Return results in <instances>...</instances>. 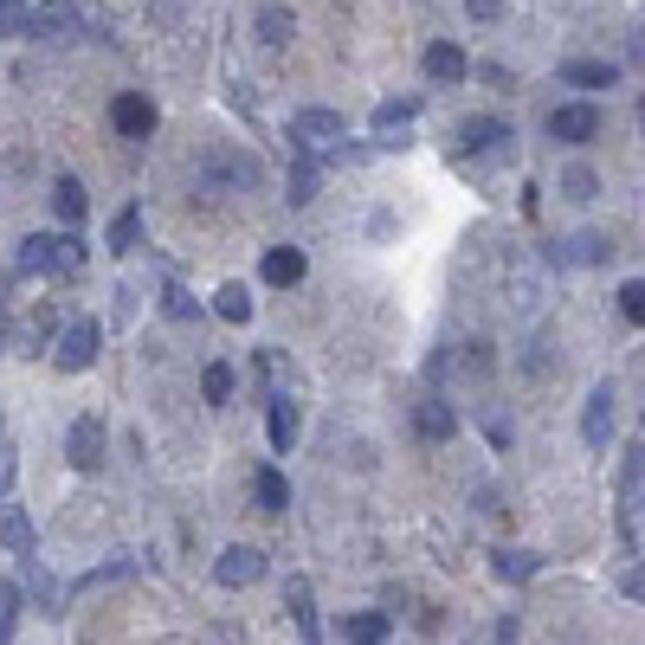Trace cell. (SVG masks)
I'll return each instance as SVG.
<instances>
[{
    "label": "cell",
    "mask_w": 645,
    "mask_h": 645,
    "mask_svg": "<svg viewBox=\"0 0 645 645\" xmlns=\"http://www.w3.org/2000/svg\"><path fill=\"white\" fill-rule=\"evenodd\" d=\"M77 266H84V239L77 232H33L20 246V271H33V278H72Z\"/></svg>",
    "instance_id": "1"
},
{
    "label": "cell",
    "mask_w": 645,
    "mask_h": 645,
    "mask_svg": "<svg viewBox=\"0 0 645 645\" xmlns=\"http://www.w3.org/2000/svg\"><path fill=\"white\" fill-rule=\"evenodd\" d=\"M214 581L220 587H252V581H266V555L252 542H232V549H220V562H214Z\"/></svg>",
    "instance_id": "2"
},
{
    "label": "cell",
    "mask_w": 645,
    "mask_h": 645,
    "mask_svg": "<svg viewBox=\"0 0 645 645\" xmlns=\"http://www.w3.org/2000/svg\"><path fill=\"white\" fill-rule=\"evenodd\" d=\"M97 323H65V336H59V355H52V362H59V368H65V375H84V368H91V362H97Z\"/></svg>",
    "instance_id": "3"
},
{
    "label": "cell",
    "mask_w": 645,
    "mask_h": 645,
    "mask_svg": "<svg viewBox=\"0 0 645 645\" xmlns=\"http://www.w3.org/2000/svg\"><path fill=\"white\" fill-rule=\"evenodd\" d=\"M20 587L39 601V613H45V620H59V613H65V601H72V587H59L52 574L39 569V555H20Z\"/></svg>",
    "instance_id": "4"
},
{
    "label": "cell",
    "mask_w": 645,
    "mask_h": 645,
    "mask_svg": "<svg viewBox=\"0 0 645 645\" xmlns=\"http://www.w3.org/2000/svg\"><path fill=\"white\" fill-rule=\"evenodd\" d=\"M342 129H348V123H342L336 111H298L291 116V143H298V149H330V143H342Z\"/></svg>",
    "instance_id": "5"
},
{
    "label": "cell",
    "mask_w": 645,
    "mask_h": 645,
    "mask_svg": "<svg viewBox=\"0 0 645 645\" xmlns=\"http://www.w3.org/2000/svg\"><path fill=\"white\" fill-rule=\"evenodd\" d=\"M549 136L555 143H594L601 136V111L594 104H562V111H549Z\"/></svg>",
    "instance_id": "6"
},
{
    "label": "cell",
    "mask_w": 645,
    "mask_h": 645,
    "mask_svg": "<svg viewBox=\"0 0 645 645\" xmlns=\"http://www.w3.org/2000/svg\"><path fill=\"white\" fill-rule=\"evenodd\" d=\"M65 458H72L77 471H97L104 465V419H72V433H65Z\"/></svg>",
    "instance_id": "7"
},
{
    "label": "cell",
    "mask_w": 645,
    "mask_h": 645,
    "mask_svg": "<svg viewBox=\"0 0 645 645\" xmlns=\"http://www.w3.org/2000/svg\"><path fill=\"white\" fill-rule=\"evenodd\" d=\"M111 123H116V136H129V143H143V136H149V129H155V104H149V97H143V91H123V97H116V104H111Z\"/></svg>",
    "instance_id": "8"
},
{
    "label": "cell",
    "mask_w": 645,
    "mask_h": 645,
    "mask_svg": "<svg viewBox=\"0 0 645 645\" xmlns=\"http://www.w3.org/2000/svg\"><path fill=\"white\" fill-rule=\"evenodd\" d=\"M33 33L39 39H77L84 33V13H77L72 0H39L33 7Z\"/></svg>",
    "instance_id": "9"
},
{
    "label": "cell",
    "mask_w": 645,
    "mask_h": 645,
    "mask_svg": "<svg viewBox=\"0 0 645 645\" xmlns=\"http://www.w3.org/2000/svg\"><path fill=\"white\" fill-rule=\"evenodd\" d=\"M510 143H517V136H510V123H503V116H471V123L458 129L452 149L458 155H478V149H510Z\"/></svg>",
    "instance_id": "10"
},
{
    "label": "cell",
    "mask_w": 645,
    "mask_h": 645,
    "mask_svg": "<svg viewBox=\"0 0 645 645\" xmlns=\"http://www.w3.org/2000/svg\"><path fill=\"white\" fill-rule=\"evenodd\" d=\"M581 439L594 446V452H607V439H613V387L601 381L594 394H587V414H581Z\"/></svg>",
    "instance_id": "11"
},
{
    "label": "cell",
    "mask_w": 645,
    "mask_h": 645,
    "mask_svg": "<svg viewBox=\"0 0 645 645\" xmlns=\"http://www.w3.org/2000/svg\"><path fill=\"white\" fill-rule=\"evenodd\" d=\"M645 510V446H626L620 458V517H639Z\"/></svg>",
    "instance_id": "12"
},
{
    "label": "cell",
    "mask_w": 645,
    "mask_h": 645,
    "mask_svg": "<svg viewBox=\"0 0 645 645\" xmlns=\"http://www.w3.org/2000/svg\"><path fill=\"white\" fill-rule=\"evenodd\" d=\"M414 433L426 439V446H446V439L458 433L452 400H419V407H414Z\"/></svg>",
    "instance_id": "13"
},
{
    "label": "cell",
    "mask_w": 645,
    "mask_h": 645,
    "mask_svg": "<svg viewBox=\"0 0 645 645\" xmlns=\"http://www.w3.org/2000/svg\"><path fill=\"white\" fill-rule=\"evenodd\" d=\"M284 607H291V620H298V633H304V645H323V620H316V594H310V581L298 574L291 587H284Z\"/></svg>",
    "instance_id": "14"
},
{
    "label": "cell",
    "mask_w": 645,
    "mask_h": 645,
    "mask_svg": "<svg viewBox=\"0 0 645 645\" xmlns=\"http://www.w3.org/2000/svg\"><path fill=\"white\" fill-rule=\"evenodd\" d=\"M549 259H555V266H601V259H613V246L601 232H574L562 246H549Z\"/></svg>",
    "instance_id": "15"
},
{
    "label": "cell",
    "mask_w": 645,
    "mask_h": 645,
    "mask_svg": "<svg viewBox=\"0 0 645 645\" xmlns=\"http://www.w3.org/2000/svg\"><path fill=\"white\" fill-rule=\"evenodd\" d=\"M419 116V97H387L375 111V143L381 149H394V136H407V123Z\"/></svg>",
    "instance_id": "16"
},
{
    "label": "cell",
    "mask_w": 645,
    "mask_h": 645,
    "mask_svg": "<svg viewBox=\"0 0 645 645\" xmlns=\"http://www.w3.org/2000/svg\"><path fill=\"white\" fill-rule=\"evenodd\" d=\"M266 284H278V291H291V284H304V271H310V259L298 252V246H271L266 252Z\"/></svg>",
    "instance_id": "17"
},
{
    "label": "cell",
    "mask_w": 645,
    "mask_h": 645,
    "mask_svg": "<svg viewBox=\"0 0 645 645\" xmlns=\"http://www.w3.org/2000/svg\"><path fill=\"white\" fill-rule=\"evenodd\" d=\"M465 72H471V65H465V52H458L452 39H433V45H426V77H433V84H458Z\"/></svg>",
    "instance_id": "18"
},
{
    "label": "cell",
    "mask_w": 645,
    "mask_h": 645,
    "mask_svg": "<svg viewBox=\"0 0 645 645\" xmlns=\"http://www.w3.org/2000/svg\"><path fill=\"white\" fill-rule=\"evenodd\" d=\"M316 188H323V149H298V168H291V207L316 200Z\"/></svg>",
    "instance_id": "19"
},
{
    "label": "cell",
    "mask_w": 645,
    "mask_h": 645,
    "mask_svg": "<svg viewBox=\"0 0 645 645\" xmlns=\"http://www.w3.org/2000/svg\"><path fill=\"white\" fill-rule=\"evenodd\" d=\"M387 633H394L387 613H348V620H342V639L348 645H387Z\"/></svg>",
    "instance_id": "20"
},
{
    "label": "cell",
    "mask_w": 645,
    "mask_h": 645,
    "mask_svg": "<svg viewBox=\"0 0 645 645\" xmlns=\"http://www.w3.org/2000/svg\"><path fill=\"white\" fill-rule=\"evenodd\" d=\"M535 569H542V555H530V549H497L491 555V574L497 581H517V587L535 581Z\"/></svg>",
    "instance_id": "21"
},
{
    "label": "cell",
    "mask_w": 645,
    "mask_h": 645,
    "mask_svg": "<svg viewBox=\"0 0 645 645\" xmlns=\"http://www.w3.org/2000/svg\"><path fill=\"white\" fill-rule=\"evenodd\" d=\"M613 77L620 72H613L607 59H569V65H562V84H581V91H607Z\"/></svg>",
    "instance_id": "22"
},
{
    "label": "cell",
    "mask_w": 645,
    "mask_h": 645,
    "mask_svg": "<svg viewBox=\"0 0 645 645\" xmlns=\"http://www.w3.org/2000/svg\"><path fill=\"white\" fill-rule=\"evenodd\" d=\"M271 446H278V452H291V446H298V400H291V394H278V400H271Z\"/></svg>",
    "instance_id": "23"
},
{
    "label": "cell",
    "mask_w": 645,
    "mask_h": 645,
    "mask_svg": "<svg viewBox=\"0 0 645 645\" xmlns=\"http://www.w3.org/2000/svg\"><path fill=\"white\" fill-rule=\"evenodd\" d=\"M0 542H7L13 555H33V523H27V510H20V503H7V510H0Z\"/></svg>",
    "instance_id": "24"
},
{
    "label": "cell",
    "mask_w": 645,
    "mask_h": 645,
    "mask_svg": "<svg viewBox=\"0 0 645 645\" xmlns=\"http://www.w3.org/2000/svg\"><path fill=\"white\" fill-rule=\"evenodd\" d=\"M129 574H136V555H116V562H104V569L77 574L72 594H97V587H116V581H129Z\"/></svg>",
    "instance_id": "25"
},
{
    "label": "cell",
    "mask_w": 645,
    "mask_h": 645,
    "mask_svg": "<svg viewBox=\"0 0 645 645\" xmlns=\"http://www.w3.org/2000/svg\"><path fill=\"white\" fill-rule=\"evenodd\" d=\"M136 239H143V207H123V214L111 220V239H104V246L123 259V252H136Z\"/></svg>",
    "instance_id": "26"
},
{
    "label": "cell",
    "mask_w": 645,
    "mask_h": 645,
    "mask_svg": "<svg viewBox=\"0 0 645 645\" xmlns=\"http://www.w3.org/2000/svg\"><path fill=\"white\" fill-rule=\"evenodd\" d=\"M214 316H220V323H252V298H246V284H220V291H214Z\"/></svg>",
    "instance_id": "27"
},
{
    "label": "cell",
    "mask_w": 645,
    "mask_h": 645,
    "mask_svg": "<svg viewBox=\"0 0 645 645\" xmlns=\"http://www.w3.org/2000/svg\"><path fill=\"white\" fill-rule=\"evenodd\" d=\"M252 491H259V510H284V503H291V485H284V471H278V465H259Z\"/></svg>",
    "instance_id": "28"
},
{
    "label": "cell",
    "mask_w": 645,
    "mask_h": 645,
    "mask_svg": "<svg viewBox=\"0 0 645 645\" xmlns=\"http://www.w3.org/2000/svg\"><path fill=\"white\" fill-rule=\"evenodd\" d=\"M52 207H59V220H65V227L84 220V188H77V175H59V181H52Z\"/></svg>",
    "instance_id": "29"
},
{
    "label": "cell",
    "mask_w": 645,
    "mask_h": 645,
    "mask_svg": "<svg viewBox=\"0 0 645 645\" xmlns=\"http://www.w3.org/2000/svg\"><path fill=\"white\" fill-rule=\"evenodd\" d=\"M200 394H207L214 407H227V400H232V368H227V362H207V375H200Z\"/></svg>",
    "instance_id": "30"
},
{
    "label": "cell",
    "mask_w": 645,
    "mask_h": 645,
    "mask_svg": "<svg viewBox=\"0 0 645 645\" xmlns=\"http://www.w3.org/2000/svg\"><path fill=\"white\" fill-rule=\"evenodd\" d=\"M52 330H59V316H52V310L39 304L33 316H27V330H20V348H27V355H39V342L52 336Z\"/></svg>",
    "instance_id": "31"
},
{
    "label": "cell",
    "mask_w": 645,
    "mask_h": 645,
    "mask_svg": "<svg viewBox=\"0 0 645 645\" xmlns=\"http://www.w3.org/2000/svg\"><path fill=\"white\" fill-rule=\"evenodd\" d=\"M20 601H27V587L20 581H0V639L20 626Z\"/></svg>",
    "instance_id": "32"
},
{
    "label": "cell",
    "mask_w": 645,
    "mask_h": 645,
    "mask_svg": "<svg viewBox=\"0 0 645 645\" xmlns=\"http://www.w3.org/2000/svg\"><path fill=\"white\" fill-rule=\"evenodd\" d=\"M33 33V13L20 0H0V39H27Z\"/></svg>",
    "instance_id": "33"
},
{
    "label": "cell",
    "mask_w": 645,
    "mask_h": 645,
    "mask_svg": "<svg viewBox=\"0 0 645 645\" xmlns=\"http://www.w3.org/2000/svg\"><path fill=\"white\" fill-rule=\"evenodd\" d=\"M562 188H569V200H594L601 181H594V168H569V175H562Z\"/></svg>",
    "instance_id": "34"
},
{
    "label": "cell",
    "mask_w": 645,
    "mask_h": 645,
    "mask_svg": "<svg viewBox=\"0 0 645 645\" xmlns=\"http://www.w3.org/2000/svg\"><path fill=\"white\" fill-rule=\"evenodd\" d=\"M620 310H626V323H645V278H633V284L620 291Z\"/></svg>",
    "instance_id": "35"
},
{
    "label": "cell",
    "mask_w": 645,
    "mask_h": 645,
    "mask_svg": "<svg viewBox=\"0 0 645 645\" xmlns=\"http://www.w3.org/2000/svg\"><path fill=\"white\" fill-rule=\"evenodd\" d=\"M162 310H168L175 323H188V316H194V298L181 291V284H168V291H162Z\"/></svg>",
    "instance_id": "36"
},
{
    "label": "cell",
    "mask_w": 645,
    "mask_h": 645,
    "mask_svg": "<svg viewBox=\"0 0 645 645\" xmlns=\"http://www.w3.org/2000/svg\"><path fill=\"white\" fill-rule=\"evenodd\" d=\"M620 594H626V601H645V562H633V569L620 574Z\"/></svg>",
    "instance_id": "37"
},
{
    "label": "cell",
    "mask_w": 645,
    "mask_h": 645,
    "mask_svg": "<svg viewBox=\"0 0 645 645\" xmlns=\"http://www.w3.org/2000/svg\"><path fill=\"white\" fill-rule=\"evenodd\" d=\"M13 478H20V452H13V446H0V497L13 491Z\"/></svg>",
    "instance_id": "38"
},
{
    "label": "cell",
    "mask_w": 645,
    "mask_h": 645,
    "mask_svg": "<svg viewBox=\"0 0 645 645\" xmlns=\"http://www.w3.org/2000/svg\"><path fill=\"white\" fill-rule=\"evenodd\" d=\"M266 39H271V45H284V39H291V13H278V7H271V13H266Z\"/></svg>",
    "instance_id": "39"
},
{
    "label": "cell",
    "mask_w": 645,
    "mask_h": 645,
    "mask_svg": "<svg viewBox=\"0 0 645 645\" xmlns=\"http://www.w3.org/2000/svg\"><path fill=\"white\" fill-rule=\"evenodd\" d=\"M465 13H471V20H497V13H503V0H465Z\"/></svg>",
    "instance_id": "40"
},
{
    "label": "cell",
    "mask_w": 645,
    "mask_h": 645,
    "mask_svg": "<svg viewBox=\"0 0 645 645\" xmlns=\"http://www.w3.org/2000/svg\"><path fill=\"white\" fill-rule=\"evenodd\" d=\"M639 123H645V104H639Z\"/></svg>",
    "instance_id": "41"
}]
</instances>
